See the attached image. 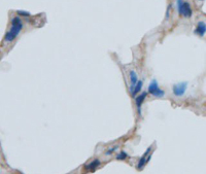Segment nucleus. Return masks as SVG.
Wrapping results in <instances>:
<instances>
[{
	"instance_id": "nucleus-1",
	"label": "nucleus",
	"mask_w": 206,
	"mask_h": 174,
	"mask_svg": "<svg viewBox=\"0 0 206 174\" xmlns=\"http://www.w3.org/2000/svg\"><path fill=\"white\" fill-rule=\"evenodd\" d=\"M22 28H23V23H22V21L19 22V23L12 24V28H10L9 31L5 34V40L9 42L12 41V40L19 35V33L21 32Z\"/></svg>"
},
{
	"instance_id": "nucleus-9",
	"label": "nucleus",
	"mask_w": 206,
	"mask_h": 174,
	"mask_svg": "<svg viewBox=\"0 0 206 174\" xmlns=\"http://www.w3.org/2000/svg\"><path fill=\"white\" fill-rule=\"evenodd\" d=\"M141 89H142V81H141V80H138V83H136V86L134 87L133 92H132V93H131L132 97L134 98L135 96H136V94L139 93V92L141 91Z\"/></svg>"
},
{
	"instance_id": "nucleus-8",
	"label": "nucleus",
	"mask_w": 206,
	"mask_h": 174,
	"mask_svg": "<svg viewBox=\"0 0 206 174\" xmlns=\"http://www.w3.org/2000/svg\"><path fill=\"white\" fill-rule=\"evenodd\" d=\"M100 166V161L99 160H94V161H92L90 164H88V165H86V169L87 170H89V171H94V170H96L97 168H98Z\"/></svg>"
},
{
	"instance_id": "nucleus-2",
	"label": "nucleus",
	"mask_w": 206,
	"mask_h": 174,
	"mask_svg": "<svg viewBox=\"0 0 206 174\" xmlns=\"http://www.w3.org/2000/svg\"><path fill=\"white\" fill-rule=\"evenodd\" d=\"M148 93L157 98H162L165 96V92L162 89L159 88V85L156 80H151V83H150V86H148Z\"/></svg>"
},
{
	"instance_id": "nucleus-11",
	"label": "nucleus",
	"mask_w": 206,
	"mask_h": 174,
	"mask_svg": "<svg viewBox=\"0 0 206 174\" xmlns=\"http://www.w3.org/2000/svg\"><path fill=\"white\" fill-rule=\"evenodd\" d=\"M172 9H173V4L172 3H169L167 6V9H166V13H165V20H169V18L171 17V12H172Z\"/></svg>"
},
{
	"instance_id": "nucleus-15",
	"label": "nucleus",
	"mask_w": 206,
	"mask_h": 174,
	"mask_svg": "<svg viewBox=\"0 0 206 174\" xmlns=\"http://www.w3.org/2000/svg\"><path fill=\"white\" fill-rule=\"evenodd\" d=\"M198 1H204V0H198Z\"/></svg>"
},
{
	"instance_id": "nucleus-4",
	"label": "nucleus",
	"mask_w": 206,
	"mask_h": 174,
	"mask_svg": "<svg viewBox=\"0 0 206 174\" xmlns=\"http://www.w3.org/2000/svg\"><path fill=\"white\" fill-rule=\"evenodd\" d=\"M178 16H180V17H183V18H186V19H190L193 16V9H192V6L191 4L189 3L188 1H183V9L179 12H178Z\"/></svg>"
},
{
	"instance_id": "nucleus-7",
	"label": "nucleus",
	"mask_w": 206,
	"mask_h": 174,
	"mask_svg": "<svg viewBox=\"0 0 206 174\" xmlns=\"http://www.w3.org/2000/svg\"><path fill=\"white\" fill-rule=\"evenodd\" d=\"M130 80H131V86H130V93H132L134 90V87L136 86V83H138V76H137V73L134 71V70H131L130 71Z\"/></svg>"
},
{
	"instance_id": "nucleus-12",
	"label": "nucleus",
	"mask_w": 206,
	"mask_h": 174,
	"mask_svg": "<svg viewBox=\"0 0 206 174\" xmlns=\"http://www.w3.org/2000/svg\"><path fill=\"white\" fill-rule=\"evenodd\" d=\"M17 15H18V16H21V17L28 18V17H30V16H31V13H30V12H24V10H18V12H17Z\"/></svg>"
},
{
	"instance_id": "nucleus-6",
	"label": "nucleus",
	"mask_w": 206,
	"mask_h": 174,
	"mask_svg": "<svg viewBox=\"0 0 206 174\" xmlns=\"http://www.w3.org/2000/svg\"><path fill=\"white\" fill-rule=\"evenodd\" d=\"M146 96H147V93L146 92H143L139 95V96H137L135 98V102H136V106H137V109H138V113H139L140 115H141V105L143 101L145 100Z\"/></svg>"
},
{
	"instance_id": "nucleus-14",
	"label": "nucleus",
	"mask_w": 206,
	"mask_h": 174,
	"mask_svg": "<svg viewBox=\"0 0 206 174\" xmlns=\"http://www.w3.org/2000/svg\"><path fill=\"white\" fill-rule=\"evenodd\" d=\"M118 148H119V146H113L112 148H109V149H108V151H106V156H109L110 154H113Z\"/></svg>"
},
{
	"instance_id": "nucleus-10",
	"label": "nucleus",
	"mask_w": 206,
	"mask_h": 174,
	"mask_svg": "<svg viewBox=\"0 0 206 174\" xmlns=\"http://www.w3.org/2000/svg\"><path fill=\"white\" fill-rule=\"evenodd\" d=\"M147 163V161H146V157L142 156L141 158H140L139 162H138V165H137V169L138 170H142V168L144 167V165Z\"/></svg>"
},
{
	"instance_id": "nucleus-13",
	"label": "nucleus",
	"mask_w": 206,
	"mask_h": 174,
	"mask_svg": "<svg viewBox=\"0 0 206 174\" xmlns=\"http://www.w3.org/2000/svg\"><path fill=\"white\" fill-rule=\"evenodd\" d=\"M127 157H128L127 153H125V151H121V153L116 156V159L118 160H125V159H127Z\"/></svg>"
},
{
	"instance_id": "nucleus-5",
	"label": "nucleus",
	"mask_w": 206,
	"mask_h": 174,
	"mask_svg": "<svg viewBox=\"0 0 206 174\" xmlns=\"http://www.w3.org/2000/svg\"><path fill=\"white\" fill-rule=\"evenodd\" d=\"M194 33L196 35H198V36H200V37L204 36L205 33H206V23L205 22H203V21L198 22L196 28H195V30H194Z\"/></svg>"
},
{
	"instance_id": "nucleus-3",
	"label": "nucleus",
	"mask_w": 206,
	"mask_h": 174,
	"mask_svg": "<svg viewBox=\"0 0 206 174\" xmlns=\"http://www.w3.org/2000/svg\"><path fill=\"white\" fill-rule=\"evenodd\" d=\"M186 88H188V83L186 81H183V83H176V85L173 86L172 92L176 97H181L185 95Z\"/></svg>"
}]
</instances>
